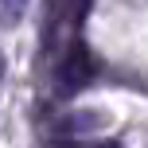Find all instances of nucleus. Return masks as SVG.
Segmentation results:
<instances>
[{"mask_svg": "<svg viewBox=\"0 0 148 148\" xmlns=\"http://www.w3.org/2000/svg\"><path fill=\"white\" fill-rule=\"evenodd\" d=\"M0 82H4V55H0Z\"/></svg>", "mask_w": 148, "mask_h": 148, "instance_id": "20e7f679", "label": "nucleus"}, {"mask_svg": "<svg viewBox=\"0 0 148 148\" xmlns=\"http://www.w3.org/2000/svg\"><path fill=\"white\" fill-rule=\"evenodd\" d=\"M31 0H0V23L4 27H16V23L23 20V12H27Z\"/></svg>", "mask_w": 148, "mask_h": 148, "instance_id": "7ed1b4c3", "label": "nucleus"}, {"mask_svg": "<svg viewBox=\"0 0 148 148\" xmlns=\"http://www.w3.org/2000/svg\"><path fill=\"white\" fill-rule=\"evenodd\" d=\"M109 125V117H105L101 109H86V105H74L66 109L59 121H55V133L66 136V140H90V136L97 133V129Z\"/></svg>", "mask_w": 148, "mask_h": 148, "instance_id": "f03ea898", "label": "nucleus"}, {"mask_svg": "<svg viewBox=\"0 0 148 148\" xmlns=\"http://www.w3.org/2000/svg\"><path fill=\"white\" fill-rule=\"evenodd\" d=\"M90 78H94V55H90V47L82 39H70V47L55 62V94L74 97L78 90L90 86Z\"/></svg>", "mask_w": 148, "mask_h": 148, "instance_id": "f257e3e1", "label": "nucleus"}]
</instances>
